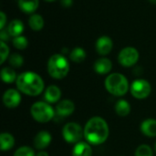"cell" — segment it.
<instances>
[{"instance_id": "1", "label": "cell", "mask_w": 156, "mask_h": 156, "mask_svg": "<svg viewBox=\"0 0 156 156\" xmlns=\"http://www.w3.org/2000/svg\"><path fill=\"white\" fill-rule=\"evenodd\" d=\"M84 136L89 144L99 145L103 144L109 136V127L104 119L92 117L84 128Z\"/></svg>"}, {"instance_id": "2", "label": "cell", "mask_w": 156, "mask_h": 156, "mask_svg": "<svg viewBox=\"0 0 156 156\" xmlns=\"http://www.w3.org/2000/svg\"><path fill=\"white\" fill-rule=\"evenodd\" d=\"M17 89L29 96L39 95L44 90V81L41 77L32 71H26L21 73L16 80Z\"/></svg>"}, {"instance_id": "3", "label": "cell", "mask_w": 156, "mask_h": 156, "mask_svg": "<svg viewBox=\"0 0 156 156\" xmlns=\"http://www.w3.org/2000/svg\"><path fill=\"white\" fill-rule=\"evenodd\" d=\"M48 71L53 79H64L69 71V63L63 55L54 54L48 61Z\"/></svg>"}, {"instance_id": "4", "label": "cell", "mask_w": 156, "mask_h": 156, "mask_svg": "<svg viewBox=\"0 0 156 156\" xmlns=\"http://www.w3.org/2000/svg\"><path fill=\"white\" fill-rule=\"evenodd\" d=\"M106 90L114 96H122L129 90V82L125 76L121 73L110 74L105 80Z\"/></svg>"}, {"instance_id": "5", "label": "cell", "mask_w": 156, "mask_h": 156, "mask_svg": "<svg viewBox=\"0 0 156 156\" xmlns=\"http://www.w3.org/2000/svg\"><path fill=\"white\" fill-rule=\"evenodd\" d=\"M30 112L34 120L41 123L49 122L55 116L53 108L48 103L44 101L35 102L30 109Z\"/></svg>"}, {"instance_id": "6", "label": "cell", "mask_w": 156, "mask_h": 156, "mask_svg": "<svg viewBox=\"0 0 156 156\" xmlns=\"http://www.w3.org/2000/svg\"><path fill=\"white\" fill-rule=\"evenodd\" d=\"M62 135L67 143L78 144L82 139V136L84 135V131L78 123L69 122L64 126L62 130Z\"/></svg>"}, {"instance_id": "7", "label": "cell", "mask_w": 156, "mask_h": 156, "mask_svg": "<svg viewBox=\"0 0 156 156\" xmlns=\"http://www.w3.org/2000/svg\"><path fill=\"white\" fill-rule=\"evenodd\" d=\"M139 58V51L135 48L126 47L120 51L118 55V61L122 67L130 68L138 62Z\"/></svg>"}, {"instance_id": "8", "label": "cell", "mask_w": 156, "mask_h": 156, "mask_svg": "<svg viewBox=\"0 0 156 156\" xmlns=\"http://www.w3.org/2000/svg\"><path fill=\"white\" fill-rule=\"evenodd\" d=\"M152 90V87L150 83L145 80H136L132 83L131 86V93L132 95L139 100H143L147 98Z\"/></svg>"}, {"instance_id": "9", "label": "cell", "mask_w": 156, "mask_h": 156, "mask_svg": "<svg viewBox=\"0 0 156 156\" xmlns=\"http://www.w3.org/2000/svg\"><path fill=\"white\" fill-rule=\"evenodd\" d=\"M112 47H113L112 39L110 37H108V36H101V37H100L97 39L96 44H95L96 51L101 56L108 55L112 51Z\"/></svg>"}, {"instance_id": "10", "label": "cell", "mask_w": 156, "mask_h": 156, "mask_svg": "<svg viewBox=\"0 0 156 156\" xmlns=\"http://www.w3.org/2000/svg\"><path fill=\"white\" fill-rule=\"evenodd\" d=\"M21 101L20 93L14 89L7 90L3 96V102L7 108H16Z\"/></svg>"}, {"instance_id": "11", "label": "cell", "mask_w": 156, "mask_h": 156, "mask_svg": "<svg viewBox=\"0 0 156 156\" xmlns=\"http://www.w3.org/2000/svg\"><path fill=\"white\" fill-rule=\"evenodd\" d=\"M75 110L74 103L69 100H63L56 106V113L59 117H67L73 113Z\"/></svg>"}, {"instance_id": "12", "label": "cell", "mask_w": 156, "mask_h": 156, "mask_svg": "<svg viewBox=\"0 0 156 156\" xmlns=\"http://www.w3.org/2000/svg\"><path fill=\"white\" fill-rule=\"evenodd\" d=\"M52 137L48 132L42 131L39 132L34 138V146L37 150H42L49 145L51 143Z\"/></svg>"}, {"instance_id": "13", "label": "cell", "mask_w": 156, "mask_h": 156, "mask_svg": "<svg viewBox=\"0 0 156 156\" xmlns=\"http://www.w3.org/2000/svg\"><path fill=\"white\" fill-rule=\"evenodd\" d=\"M93 69L98 74L105 75V74H108L112 70V63L107 58H101L95 61Z\"/></svg>"}, {"instance_id": "14", "label": "cell", "mask_w": 156, "mask_h": 156, "mask_svg": "<svg viewBox=\"0 0 156 156\" xmlns=\"http://www.w3.org/2000/svg\"><path fill=\"white\" fill-rule=\"evenodd\" d=\"M61 96L60 89L55 85H51L48 87V89L45 90L44 93V99L48 103H55L57 102Z\"/></svg>"}, {"instance_id": "15", "label": "cell", "mask_w": 156, "mask_h": 156, "mask_svg": "<svg viewBox=\"0 0 156 156\" xmlns=\"http://www.w3.org/2000/svg\"><path fill=\"white\" fill-rule=\"evenodd\" d=\"M25 27H24V23L20 20V19H14L12 21H10V23L7 26V31L9 33V35L12 37H16L18 36H21L22 33L24 32Z\"/></svg>"}, {"instance_id": "16", "label": "cell", "mask_w": 156, "mask_h": 156, "mask_svg": "<svg viewBox=\"0 0 156 156\" xmlns=\"http://www.w3.org/2000/svg\"><path fill=\"white\" fill-rule=\"evenodd\" d=\"M39 0H18V6L26 14H35L38 8Z\"/></svg>"}, {"instance_id": "17", "label": "cell", "mask_w": 156, "mask_h": 156, "mask_svg": "<svg viewBox=\"0 0 156 156\" xmlns=\"http://www.w3.org/2000/svg\"><path fill=\"white\" fill-rule=\"evenodd\" d=\"M142 133L148 137H155L156 136V120L154 119H147L143 122L141 125Z\"/></svg>"}, {"instance_id": "18", "label": "cell", "mask_w": 156, "mask_h": 156, "mask_svg": "<svg viewBox=\"0 0 156 156\" xmlns=\"http://www.w3.org/2000/svg\"><path fill=\"white\" fill-rule=\"evenodd\" d=\"M92 150L90 144L84 142L78 143L72 151V156H91Z\"/></svg>"}, {"instance_id": "19", "label": "cell", "mask_w": 156, "mask_h": 156, "mask_svg": "<svg viewBox=\"0 0 156 156\" xmlns=\"http://www.w3.org/2000/svg\"><path fill=\"white\" fill-rule=\"evenodd\" d=\"M44 18L39 14H32L28 18V25L34 31H40L44 27Z\"/></svg>"}, {"instance_id": "20", "label": "cell", "mask_w": 156, "mask_h": 156, "mask_svg": "<svg viewBox=\"0 0 156 156\" xmlns=\"http://www.w3.org/2000/svg\"><path fill=\"white\" fill-rule=\"evenodd\" d=\"M0 144L2 151H8L15 145V139L10 133H3L0 136Z\"/></svg>"}, {"instance_id": "21", "label": "cell", "mask_w": 156, "mask_h": 156, "mask_svg": "<svg viewBox=\"0 0 156 156\" xmlns=\"http://www.w3.org/2000/svg\"><path fill=\"white\" fill-rule=\"evenodd\" d=\"M1 79L5 83H13L15 80H16V71L9 67H5L1 70Z\"/></svg>"}, {"instance_id": "22", "label": "cell", "mask_w": 156, "mask_h": 156, "mask_svg": "<svg viewBox=\"0 0 156 156\" xmlns=\"http://www.w3.org/2000/svg\"><path fill=\"white\" fill-rule=\"evenodd\" d=\"M115 112L119 116H127L131 112V106L129 102L125 100H120L115 105Z\"/></svg>"}, {"instance_id": "23", "label": "cell", "mask_w": 156, "mask_h": 156, "mask_svg": "<svg viewBox=\"0 0 156 156\" xmlns=\"http://www.w3.org/2000/svg\"><path fill=\"white\" fill-rule=\"evenodd\" d=\"M69 58L75 63H80L86 58V51L82 48L77 47L71 50L69 54Z\"/></svg>"}, {"instance_id": "24", "label": "cell", "mask_w": 156, "mask_h": 156, "mask_svg": "<svg viewBox=\"0 0 156 156\" xmlns=\"http://www.w3.org/2000/svg\"><path fill=\"white\" fill-rule=\"evenodd\" d=\"M12 43H13V46L17 49H25L28 46L27 38L26 37L22 36V35L18 36V37H13Z\"/></svg>"}, {"instance_id": "25", "label": "cell", "mask_w": 156, "mask_h": 156, "mask_svg": "<svg viewBox=\"0 0 156 156\" xmlns=\"http://www.w3.org/2000/svg\"><path fill=\"white\" fill-rule=\"evenodd\" d=\"M9 64L13 68H20L24 64V58L18 53H14L9 57Z\"/></svg>"}, {"instance_id": "26", "label": "cell", "mask_w": 156, "mask_h": 156, "mask_svg": "<svg viewBox=\"0 0 156 156\" xmlns=\"http://www.w3.org/2000/svg\"><path fill=\"white\" fill-rule=\"evenodd\" d=\"M135 156H153V150L146 144L140 145L135 152Z\"/></svg>"}, {"instance_id": "27", "label": "cell", "mask_w": 156, "mask_h": 156, "mask_svg": "<svg viewBox=\"0 0 156 156\" xmlns=\"http://www.w3.org/2000/svg\"><path fill=\"white\" fill-rule=\"evenodd\" d=\"M14 156H35V152L32 148L27 147V146H23L18 148Z\"/></svg>"}, {"instance_id": "28", "label": "cell", "mask_w": 156, "mask_h": 156, "mask_svg": "<svg viewBox=\"0 0 156 156\" xmlns=\"http://www.w3.org/2000/svg\"><path fill=\"white\" fill-rule=\"evenodd\" d=\"M0 54H1V61H0V63L3 64L5 61V59L7 58L8 54H9V48L6 45V43L4 42V41L0 42Z\"/></svg>"}, {"instance_id": "29", "label": "cell", "mask_w": 156, "mask_h": 156, "mask_svg": "<svg viewBox=\"0 0 156 156\" xmlns=\"http://www.w3.org/2000/svg\"><path fill=\"white\" fill-rule=\"evenodd\" d=\"M5 24H6V16L3 11H1L0 12V29L1 30L4 29V27Z\"/></svg>"}, {"instance_id": "30", "label": "cell", "mask_w": 156, "mask_h": 156, "mask_svg": "<svg viewBox=\"0 0 156 156\" xmlns=\"http://www.w3.org/2000/svg\"><path fill=\"white\" fill-rule=\"evenodd\" d=\"M11 36L9 35V33H8V31L7 30H1V33H0V38H1V41H4V42H5L6 40H8L9 39V37H10Z\"/></svg>"}, {"instance_id": "31", "label": "cell", "mask_w": 156, "mask_h": 156, "mask_svg": "<svg viewBox=\"0 0 156 156\" xmlns=\"http://www.w3.org/2000/svg\"><path fill=\"white\" fill-rule=\"evenodd\" d=\"M60 4L63 7H70L73 4V0H60Z\"/></svg>"}, {"instance_id": "32", "label": "cell", "mask_w": 156, "mask_h": 156, "mask_svg": "<svg viewBox=\"0 0 156 156\" xmlns=\"http://www.w3.org/2000/svg\"><path fill=\"white\" fill-rule=\"evenodd\" d=\"M37 156H48V153H46V152H39V153L37 154Z\"/></svg>"}, {"instance_id": "33", "label": "cell", "mask_w": 156, "mask_h": 156, "mask_svg": "<svg viewBox=\"0 0 156 156\" xmlns=\"http://www.w3.org/2000/svg\"><path fill=\"white\" fill-rule=\"evenodd\" d=\"M152 4H155L156 5V0H149Z\"/></svg>"}, {"instance_id": "34", "label": "cell", "mask_w": 156, "mask_h": 156, "mask_svg": "<svg viewBox=\"0 0 156 156\" xmlns=\"http://www.w3.org/2000/svg\"><path fill=\"white\" fill-rule=\"evenodd\" d=\"M46 2H55V1H57V0H45Z\"/></svg>"}, {"instance_id": "35", "label": "cell", "mask_w": 156, "mask_h": 156, "mask_svg": "<svg viewBox=\"0 0 156 156\" xmlns=\"http://www.w3.org/2000/svg\"><path fill=\"white\" fill-rule=\"evenodd\" d=\"M154 149H155V151H156V143H155V145H154Z\"/></svg>"}]
</instances>
